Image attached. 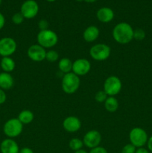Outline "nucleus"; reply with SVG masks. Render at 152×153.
I'll return each mask as SVG.
<instances>
[{"label": "nucleus", "mask_w": 152, "mask_h": 153, "mask_svg": "<svg viewBox=\"0 0 152 153\" xmlns=\"http://www.w3.org/2000/svg\"><path fill=\"white\" fill-rule=\"evenodd\" d=\"M122 88V81L116 76H110L105 79L103 90L108 97H116L120 93Z\"/></svg>", "instance_id": "6"}, {"label": "nucleus", "mask_w": 152, "mask_h": 153, "mask_svg": "<svg viewBox=\"0 0 152 153\" xmlns=\"http://www.w3.org/2000/svg\"><path fill=\"white\" fill-rule=\"evenodd\" d=\"M17 118L23 125H27V124L31 123L34 120V114L31 111L23 110L20 111Z\"/></svg>", "instance_id": "21"}, {"label": "nucleus", "mask_w": 152, "mask_h": 153, "mask_svg": "<svg viewBox=\"0 0 152 153\" xmlns=\"http://www.w3.org/2000/svg\"><path fill=\"white\" fill-rule=\"evenodd\" d=\"M147 146H148V149L150 152H152V136H151L150 137H148L147 141Z\"/></svg>", "instance_id": "33"}, {"label": "nucleus", "mask_w": 152, "mask_h": 153, "mask_svg": "<svg viewBox=\"0 0 152 153\" xmlns=\"http://www.w3.org/2000/svg\"><path fill=\"white\" fill-rule=\"evenodd\" d=\"M148 136L147 132L140 127L132 128L129 133V140L136 148L143 147L147 143Z\"/></svg>", "instance_id": "7"}, {"label": "nucleus", "mask_w": 152, "mask_h": 153, "mask_svg": "<svg viewBox=\"0 0 152 153\" xmlns=\"http://www.w3.org/2000/svg\"><path fill=\"white\" fill-rule=\"evenodd\" d=\"M82 140L85 146L90 149H93L99 146L101 143V134L97 130H89L84 134Z\"/></svg>", "instance_id": "9"}, {"label": "nucleus", "mask_w": 152, "mask_h": 153, "mask_svg": "<svg viewBox=\"0 0 152 153\" xmlns=\"http://www.w3.org/2000/svg\"><path fill=\"white\" fill-rule=\"evenodd\" d=\"M83 1H86V2H89V3H92V2H95V1H96L97 0H83Z\"/></svg>", "instance_id": "36"}, {"label": "nucleus", "mask_w": 152, "mask_h": 153, "mask_svg": "<svg viewBox=\"0 0 152 153\" xmlns=\"http://www.w3.org/2000/svg\"><path fill=\"white\" fill-rule=\"evenodd\" d=\"M80 79L79 76L71 72L64 74L61 81V88L66 94H73L79 89Z\"/></svg>", "instance_id": "2"}, {"label": "nucleus", "mask_w": 152, "mask_h": 153, "mask_svg": "<svg viewBox=\"0 0 152 153\" xmlns=\"http://www.w3.org/2000/svg\"><path fill=\"white\" fill-rule=\"evenodd\" d=\"M0 66L3 72L10 73L14 70L16 63L11 57H3L0 61Z\"/></svg>", "instance_id": "18"}, {"label": "nucleus", "mask_w": 152, "mask_h": 153, "mask_svg": "<svg viewBox=\"0 0 152 153\" xmlns=\"http://www.w3.org/2000/svg\"><path fill=\"white\" fill-rule=\"evenodd\" d=\"M135 153H150L149 151L147 149L144 147H140V148H137V150H136Z\"/></svg>", "instance_id": "34"}, {"label": "nucleus", "mask_w": 152, "mask_h": 153, "mask_svg": "<svg viewBox=\"0 0 152 153\" xmlns=\"http://www.w3.org/2000/svg\"><path fill=\"white\" fill-rule=\"evenodd\" d=\"M24 19V16H22V13L19 12V13H16L13 15L12 16V22L15 24V25H20L23 22Z\"/></svg>", "instance_id": "26"}, {"label": "nucleus", "mask_w": 152, "mask_h": 153, "mask_svg": "<svg viewBox=\"0 0 152 153\" xmlns=\"http://www.w3.org/2000/svg\"><path fill=\"white\" fill-rule=\"evenodd\" d=\"M46 1H49V2H53V1H56V0H46Z\"/></svg>", "instance_id": "37"}, {"label": "nucleus", "mask_w": 152, "mask_h": 153, "mask_svg": "<svg viewBox=\"0 0 152 153\" xmlns=\"http://www.w3.org/2000/svg\"><path fill=\"white\" fill-rule=\"evenodd\" d=\"M4 24H5V18L2 13H0V30L2 29L3 27L4 26Z\"/></svg>", "instance_id": "31"}, {"label": "nucleus", "mask_w": 152, "mask_h": 153, "mask_svg": "<svg viewBox=\"0 0 152 153\" xmlns=\"http://www.w3.org/2000/svg\"><path fill=\"white\" fill-rule=\"evenodd\" d=\"M23 124L18 118H10L5 122L3 126V131L8 138H15L22 134Z\"/></svg>", "instance_id": "4"}, {"label": "nucleus", "mask_w": 152, "mask_h": 153, "mask_svg": "<svg viewBox=\"0 0 152 153\" xmlns=\"http://www.w3.org/2000/svg\"><path fill=\"white\" fill-rule=\"evenodd\" d=\"M145 32L142 28L134 29V39L137 41H142L145 38Z\"/></svg>", "instance_id": "24"}, {"label": "nucleus", "mask_w": 152, "mask_h": 153, "mask_svg": "<svg viewBox=\"0 0 152 153\" xmlns=\"http://www.w3.org/2000/svg\"><path fill=\"white\" fill-rule=\"evenodd\" d=\"M81 121L75 116H69L64 119L63 127L69 133H75L81 128Z\"/></svg>", "instance_id": "13"}, {"label": "nucleus", "mask_w": 152, "mask_h": 153, "mask_svg": "<svg viewBox=\"0 0 152 153\" xmlns=\"http://www.w3.org/2000/svg\"><path fill=\"white\" fill-rule=\"evenodd\" d=\"M38 28L40 31H44V30L49 29V22L46 19H41L38 22Z\"/></svg>", "instance_id": "28"}, {"label": "nucleus", "mask_w": 152, "mask_h": 153, "mask_svg": "<svg viewBox=\"0 0 152 153\" xmlns=\"http://www.w3.org/2000/svg\"><path fill=\"white\" fill-rule=\"evenodd\" d=\"M0 151L1 153H19V147L18 143L12 138H6L0 144Z\"/></svg>", "instance_id": "14"}, {"label": "nucleus", "mask_w": 152, "mask_h": 153, "mask_svg": "<svg viewBox=\"0 0 152 153\" xmlns=\"http://www.w3.org/2000/svg\"><path fill=\"white\" fill-rule=\"evenodd\" d=\"M58 35L56 32L50 29L40 31L37 35V44L45 49H51L56 46L58 43Z\"/></svg>", "instance_id": "3"}, {"label": "nucleus", "mask_w": 152, "mask_h": 153, "mask_svg": "<svg viewBox=\"0 0 152 153\" xmlns=\"http://www.w3.org/2000/svg\"><path fill=\"white\" fill-rule=\"evenodd\" d=\"M104 108L110 113H114L119 109V102L115 97H108L104 102Z\"/></svg>", "instance_id": "20"}, {"label": "nucleus", "mask_w": 152, "mask_h": 153, "mask_svg": "<svg viewBox=\"0 0 152 153\" xmlns=\"http://www.w3.org/2000/svg\"><path fill=\"white\" fill-rule=\"evenodd\" d=\"M136 150H137V148L130 143L123 146L121 153H135Z\"/></svg>", "instance_id": "27"}, {"label": "nucleus", "mask_w": 152, "mask_h": 153, "mask_svg": "<svg viewBox=\"0 0 152 153\" xmlns=\"http://www.w3.org/2000/svg\"><path fill=\"white\" fill-rule=\"evenodd\" d=\"M89 153H108L107 152V149L103 146H97V147L91 149Z\"/></svg>", "instance_id": "29"}, {"label": "nucleus", "mask_w": 152, "mask_h": 153, "mask_svg": "<svg viewBox=\"0 0 152 153\" xmlns=\"http://www.w3.org/2000/svg\"><path fill=\"white\" fill-rule=\"evenodd\" d=\"M1 0H0V4H1Z\"/></svg>", "instance_id": "39"}, {"label": "nucleus", "mask_w": 152, "mask_h": 153, "mask_svg": "<svg viewBox=\"0 0 152 153\" xmlns=\"http://www.w3.org/2000/svg\"><path fill=\"white\" fill-rule=\"evenodd\" d=\"M73 62L69 58H63L58 61V69L63 74H67L72 71Z\"/></svg>", "instance_id": "19"}, {"label": "nucleus", "mask_w": 152, "mask_h": 153, "mask_svg": "<svg viewBox=\"0 0 152 153\" xmlns=\"http://www.w3.org/2000/svg\"><path fill=\"white\" fill-rule=\"evenodd\" d=\"M69 146L74 152L81 149L83 146V140H80V138H77V137L72 138L69 142Z\"/></svg>", "instance_id": "22"}, {"label": "nucleus", "mask_w": 152, "mask_h": 153, "mask_svg": "<svg viewBox=\"0 0 152 153\" xmlns=\"http://www.w3.org/2000/svg\"><path fill=\"white\" fill-rule=\"evenodd\" d=\"M17 49L16 40L12 37H5L0 39V55L1 57H10Z\"/></svg>", "instance_id": "8"}, {"label": "nucleus", "mask_w": 152, "mask_h": 153, "mask_svg": "<svg viewBox=\"0 0 152 153\" xmlns=\"http://www.w3.org/2000/svg\"><path fill=\"white\" fill-rule=\"evenodd\" d=\"M111 54V49L105 43H97L89 49V55L96 61H104L108 59Z\"/></svg>", "instance_id": "5"}, {"label": "nucleus", "mask_w": 152, "mask_h": 153, "mask_svg": "<svg viewBox=\"0 0 152 153\" xmlns=\"http://www.w3.org/2000/svg\"><path fill=\"white\" fill-rule=\"evenodd\" d=\"M6 100H7V95L5 91L0 88V105L4 104L6 102Z\"/></svg>", "instance_id": "30"}, {"label": "nucleus", "mask_w": 152, "mask_h": 153, "mask_svg": "<svg viewBox=\"0 0 152 153\" xmlns=\"http://www.w3.org/2000/svg\"><path fill=\"white\" fill-rule=\"evenodd\" d=\"M76 1H83V0H76Z\"/></svg>", "instance_id": "38"}, {"label": "nucleus", "mask_w": 152, "mask_h": 153, "mask_svg": "<svg viewBox=\"0 0 152 153\" xmlns=\"http://www.w3.org/2000/svg\"><path fill=\"white\" fill-rule=\"evenodd\" d=\"M100 35V31L95 25H89L83 33V40L87 43H92L98 38Z\"/></svg>", "instance_id": "16"}, {"label": "nucleus", "mask_w": 152, "mask_h": 153, "mask_svg": "<svg viewBox=\"0 0 152 153\" xmlns=\"http://www.w3.org/2000/svg\"><path fill=\"white\" fill-rule=\"evenodd\" d=\"M14 84L13 76L8 73H0V88L4 91L11 89Z\"/></svg>", "instance_id": "17"}, {"label": "nucleus", "mask_w": 152, "mask_h": 153, "mask_svg": "<svg viewBox=\"0 0 152 153\" xmlns=\"http://www.w3.org/2000/svg\"><path fill=\"white\" fill-rule=\"evenodd\" d=\"M27 55L31 61L34 62H41L46 60V50L39 44H33L28 47Z\"/></svg>", "instance_id": "11"}, {"label": "nucleus", "mask_w": 152, "mask_h": 153, "mask_svg": "<svg viewBox=\"0 0 152 153\" xmlns=\"http://www.w3.org/2000/svg\"><path fill=\"white\" fill-rule=\"evenodd\" d=\"M97 19L103 23H108L114 18V12L110 7H104L100 8L96 13Z\"/></svg>", "instance_id": "15"}, {"label": "nucleus", "mask_w": 152, "mask_h": 153, "mask_svg": "<svg viewBox=\"0 0 152 153\" xmlns=\"http://www.w3.org/2000/svg\"><path fill=\"white\" fill-rule=\"evenodd\" d=\"M108 97L107 94H106L105 91L104 90L102 91H99L95 94V100L97 102L99 103H104L105 102V100H107V98Z\"/></svg>", "instance_id": "25"}, {"label": "nucleus", "mask_w": 152, "mask_h": 153, "mask_svg": "<svg viewBox=\"0 0 152 153\" xmlns=\"http://www.w3.org/2000/svg\"><path fill=\"white\" fill-rule=\"evenodd\" d=\"M39 12V5L34 0H27L21 6L20 13L25 19H33Z\"/></svg>", "instance_id": "10"}, {"label": "nucleus", "mask_w": 152, "mask_h": 153, "mask_svg": "<svg viewBox=\"0 0 152 153\" xmlns=\"http://www.w3.org/2000/svg\"><path fill=\"white\" fill-rule=\"evenodd\" d=\"M58 58H59V54H58V52H57L56 50L50 49V50L46 52V60L49 61V62H51V63L55 62V61H58Z\"/></svg>", "instance_id": "23"}, {"label": "nucleus", "mask_w": 152, "mask_h": 153, "mask_svg": "<svg viewBox=\"0 0 152 153\" xmlns=\"http://www.w3.org/2000/svg\"><path fill=\"white\" fill-rule=\"evenodd\" d=\"M112 35L116 43L128 44L134 40V28L128 22H119L113 28Z\"/></svg>", "instance_id": "1"}, {"label": "nucleus", "mask_w": 152, "mask_h": 153, "mask_svg": "<svg viewBox=\"0 0 152 153\" xmlns=\"http://www.w3.org/2000/svg\"><path fill=\"white\" fill-rule=\"evenodd\" d=\"M75 153H88V152H86L85 149H79V150H77V151H75Z\"/></svg>", "instance_id": "35"}, {"label": "nucleus", "mask_w": 152, "mask_h": 153, "mask_svg": "<svg viewBox=\"0 0 152 153\" xmlns=\"http://www.w3.org/2000/svg\"><path fill=\"white\" fill-rule=\"evenodd\" d=\"M19 153H34V151L29 147H23L21 149H19Z\"/></svg>", "instance_id": "32"}, {"label": "nucleus", "mask_w": 152, "mask_h": 153, "mask_svg": "<svg viewBox=\"0 0 152 153\" xmlns=\"http://www.w3.org/2000/svg\"><path fill=\"white\" fill-rule=\"evenodd\" d=\"M91 70V64L86 58H78L73 62L72 73L77 76H83L89 73Z\"/></svg>", "instance_id": "12"}]
</instances>
